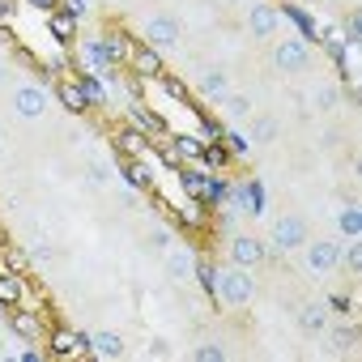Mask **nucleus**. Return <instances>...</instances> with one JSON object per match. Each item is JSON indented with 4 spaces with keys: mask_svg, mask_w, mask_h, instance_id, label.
I'll use <instances>...</instances> for the list:
<instances>
[{
    "mask_svg": "<svg viewBox=\"0 0 362 362\" xmlns=\"http://www.w3.org/2000/svg\"><path fill=\"white\" fill-rule=\"evenodd\" d=\"M192 277L201 281V290H205V294H214V290H218V269H214V264H201V260H197V273H192Z\"/></svg>",
    "mask_w": 362,
    "mask_h": 362,
    "instance_id": "a878e982",
    "label": "nucleus"
},
{
    "mask_svg": "<svg viewBox=\"0 0 362 362\" xmlns=\"http://www.w3.org/2000/svg\"><path fill=\"white\" fill-rule=\"evenodd\" d=\"M5 256H9V269H13V273H26V264H30V260H26V252H22V247H9Z\"/></svg>",
    "mask_w": 362,
    "mask_h": 362,
    "instance_id": "f704fd0d",
    "label": "nucleus"
},
{
    "mask_svg": "<svg viewBox=\"0 0 362 362\" xmlns=\"http://www.w3.org/2000/svg\"><path fill=\"white\" fill-rule=\"evenodd\" d=\"M86 349H90L94 358H119V354H124V341H119L115 332H94V337H86Z\"/></svg>",
    "mask_w": 362,
    "mask_h": 362,
    "instance_id": "ddd939ff",
    "label": "nucleus"
},
{
    "mask_svg": "<svg viewBox=\"0 0 362 362\" xmlns=\"http://www.w3.org/2000/svg\"><path fill=\"white\" fill-rule=\"evenodd\" d=\"M132 69H136L141 77H162V56H158V47L141 43V47L132 52Z\"/></svg>",
    "mask_w": 362,
    "mask_h": 362,
    "instance_id": "9b49d317",
    "label": "nucleus"
},
{
    "mask_svg": "<svg viewBox=\"0 0 362 362\" xmlns=\"http://www.w3.org/2000/svg\"><path fill=\"white\" fill-rule=\"evenodd\" d=\"M166 273H170L175 281H192V273H197V256H192L188 247H166Z\"/></svg>",
    "mask_w": 362,
    "mask_h": 362,
    "instance_id": "1a4fd4ad",
    "label": "nucleus"
},
{
    "mask_svg": "<svg viewBox=\"0 0 362 362\" xmlns=\"http://www.w3.org/2000/svg\"><path fill=\"white\" fill-rule=\"evenodd\" d=\"M273 64H277V73H307L311 69V47L303 39H281L277 52H273Z\"/></svg>",
    "mask_w": 362,
    "mask_h": 362,
    "instance_id": "f03ea898",
    "label": "nucleus"
},
{
    "mask_svg": "<svg viewBox=\"0 0 362 362\" xmlns=\"http://www.w3.org/2000/svg\"><path fill=\"white\" fill-rule=\"evenodd\" d=\"M56 98H60V107L73 111V115H81V111L90 107V98L81 94V86H73V81H60V86H56Z\"/></svg>",
    "mask_w": 362,
    "mask_h": 362,
    "instance_id": "2eb2a0df",
    "label": "nucleus"
},
{
    "mask_svg": "<svg viewBox=\"0 0 362 362\" xmlns=\"http://www.w3.org/2000/svg\"><path fill=\"white\" fill-rule=\"evenodd\" d=\"M0 141H5V132H0Z\"/></svg>",
    "mask_w": 362,
    "mask_h": 362,
    "instance_id": "c03bdc74",
    "label": "nucleus"
},
{
    "mask_svg": "<svg viewBox=\"0 0 362 362\" xmlns=\"http://www.w3.org/2000/svg\"><path fill=\"white\" fill-rule=\"evenodd\" d=\"M273 243H277V252H298V247L307 243V222H303L298 214L277 218V222H273Z\"/></svg>",
    "mask_w": 362,
    "mask_h": 362,
    "instance_id": "20e7f679",
    "label": "nucleus"
},
{
    "mask_svg": "<svg viewBox=\"0 0 362 362\" xmlns=\"http://www.w3.org/2000/svg\"><path fill=\"white\" fill-rule=\"evenodd\" d=\"M115 145H119V153H124V158L145 153V136H141V132H119V141H115Z\"/></svg>",
    "mask_w": 362,
    "mask_h": 362,
    "instance_id": "b1692460",
    "label": "nucleus"
},
{
    "mask_svg": "<svg viewBox=\"0 0 362 362\" xmlns=\"http://www.w3.org/2000/svg\"><path fill=\"white\" fill-rule=\"evenodd\" d=\"M132 124H136L141 132H149V136H166V124H162L153 111H145V107H132Z\"/></svg>",
    "mask_w": 362,
    "mask_h": 362,
    "instance_id": "4be33fe9",
    "label": "nucleus"
},
{
    "mask_svg": "<svg viewBox=\"0 0 362 362\" xmlns=\"http://www.w3.org/2000/svg\"><path fill=\"white\" fill-rule=\"evenodd\" d=\"M277 26H281V9L269 5V0H256L252 13H247V30H252V39H273Z\"/></svg>",
    "mask_w": 362,
    "mask_h": 362,
    "instance_id": "39448f33",
    "label": "nucleus"
},
{
    "mask_svg": "<svg viewBox=\"0 0 362 362\" xmlns=\"http://www.w3.org/2000/svg\"><path fill=\"white\" fill-rule=\"evenodd\" d=\"M197 362H222L226 358V349L218 345V341H205V345H197V354H192Z\"/></svg>",
    "mask_w": 362,
    "mask_h": 362,
    "instance_id": "cd10ccee",
    "label": "nucleus"
},
{
    "mask_svg": "<svg viewBox=\"0 0 362 362\" xmlns=\"http://www.w3.org/2000/svg\"><path fill=\"white\" fill-rule=\"evenodd\" d=\"M218 294H222V303H226V307H247V303H252V294H256V281H252V273H247V269L230 264V269H222V273H218Z\"/></svg>",
    "mask_w": 362,
    "mask_h": 362,
    "instance_id": "f257e3e1",
    "label": "nucleus"
},
{
    "mask_svg": "<svg viewBox=\"0 0 362 362\" xmlns=\"http://www.w3.org/2000/svg\"><path fill=\"white\" fill-rule=\"evenodd\" d=\"M222 115H226V124L252 119V98H247V94H226V98H222Z\"/></svg>",
    "mask_w": 362,
    "mask_h": 362,
    "instance_id": "a211bd4d",
    "label": "nucleus"
},
{
    "mask_svg": "<svg viewBox=\"0 0 362 362\" xmlns=\"http://www.w3.org/2000/svg\"><path fill=\"white\" fill-rule=\"evenodd\" d=\"M162 90H166L175 103H188V86L179 81V77H162Z\"/></svg>",
    "mask_w": 362,
    "mask_h": 362,
    "instance_id": "c85d7f7f",
    "label": "nucleus"
},
{
    "mask_svg": "<svg viewBox=\"0 0 362 362\" xmlns=\"http://www.w3.org/2000/svg\"><path fill=\"white\" fill-rule=\"evenodd\" d=\"M9 328H13L18 337H26V341H39L43 315H39V311H13V315H9Z\"/></svg>",
    "mask_w": 362,
    "mask_h": 362,
    "instance_id": "f8f14e48",
    "label": "nucleus"
},
{
    "mask_svg": "<svg viewBox=\"0 0 362 362\" xmlns=\"http://www.w3.org/2000/svg\"><path fill=\"white\" fill-rule=\"evenodd\" d=\"M201 94H205L209 103H222V98L230 94L226 73H222V69H205V73H201Z\"/></svg>",
    "mask_w": 362,
    "mask_h": 362,
    "instance_id": "4468645a",
    "label": "nucleus"
},
{
    "mask_svg": "<svg viewBox=\"0 0 362 362\" xmlns=\"http://www.w3.org/2000/svg\"><path fill=\"white\" fill-rule=\"evenodd\" d=\"M47 90L43 86H18L13 90V111H18V119H43L47 115Z\"/></svg>",
    "mask_w": 362,
    "mask_h": 362,
    "instance_id": "7ed1b4c3",
    "label": "nucleus"
},
{
    "mask_svg": "<svg viewBox=\"0 0 362 362\" xmlns=\"http://www.w3.org/2000/svg\"><path fill=\"white\" fill-rule=\"evenodd\" d=\"M222 141H230V149H235V153H247V149H252V141H247V132H226Z\"/></svg>",
    "mask_w": 362,
    "mask_h": 362,
    "instance_id": "2f4dec72",
    "label": "nucleus"
},
{
    "mask_svg": "<svg viewBox=\"0 0 362 362\" xmlns=\"http://www.w3.org/2000/svg\"><path fill=\"white\" fill-rule=\"evenodd\" d=\"M13 81V69H9V60H0V90H5Z\"/></svg>",
    "mask_w": 362,
    "mask_h": 362,
    "instance_id": "58836bf2",
    "label": "nucleus"
},
{
    "mask_svg": "<svg viewBox=\"0 0 362 362\" xmlns=\"http://www.w3.org/2000/svg\"><path fill=\"white\" fill-rule=\"evenodd\" d=\"M175 153L179 158H201L205 145H201V136H175Z\"/></svg>",
    "mask_w": 362,
    "mask_h": 362,
    "instance_id": "393cba45",
    "label": "nucleus"
},
{
    "mask_svg": "<svg viewBox=\"0 0 362 362\" xmlns=\"http://www.w3.org/2000/svg\"><path fill=\"white\" fill-rule=\"evenodd\" d=\"M26 5H35V9H56L60 0H26Z\"/></svg>",
    "mask_w": 362,
    "mask_h": 362,
    "instance_id": "79ce46f5",
    "label": "nucleus"
},
{
    "mask_svg": "<svg viewBox=\"0 0 362 362\" xmlns=\"http://www.w3.org/2000/svg\"><path fill=\"white\" fill-rule=\"evenodd\" d=\"M52 35H56V39H73V35H77V22H73L69 13H56V18H52Z\"/></svg>",
    "mask_w": 362,
    "mask_h": 362,
    "instance_id": "bb28decb",
    "label": "nucleus"
},
{
    "mask_svg": "<svg viewBox=\"0 0 362 362\" xmlns=\"http://www.w3.org/2000/svg\"><path fill=\"white\" fill-rule=\"evenodd\" d=\"M107 179H111V170H107V166H90V184H94V188H103Z\"/></svg>",
    "mask_w": 362,
    "mask_h": 362,
    "instance_id": "e433bc0d",
    "label": "nucleus"
},
{
    "mask_svg": "<svg viewBox=\"0 0 362 362\" xmlns=\"http://www.w3.org/2000/svg\"><path fill=\"white\" fill-rule=\"evenodd\" d=\"M311 98H315V111H324V115H328V111H337V103H341L337 86H320V90H315Z\"/></svg>",
    "mask_w": 362,
    "mask_h": 362,
    "instance_id": "5701e85b",
    "label": "nucleus"
},
{
    "mask_svg": "<svg viewBox=\"0 0 362 362\" xmlns=\"http://www.w3.org/2000/svg\"><path fill=\"white\" fill-rule=\"evenodd\" d=\"M345 260H349V269H354V273L362 269V252H358V247H349V252H345Z\"/></svg>",
    "mask_w": 362,
    "mask_h": 362,
    "instance_id": "ea45409f",
    "label": "nucleus"
},
{
    "mask_svg": "<svg viewBox=\"0 0 362 362\" xmlns=\"http://www.w3.org/2000/svg\"><path fill=\"white\" fill-rule=\"evenodd\" d=\"M264 260V247H260V239H252V235H239V239H230V264H239V269H252V264H260Z\"/></svg>",
    "mask_w": 362,
    "mask_h": 362,
    "instance_id": "6e6552de",
    "label": "nucleus"
},
{
    "mask_svg": "<svg viewBox=\"0 0 362 362\" xmlns=\"http://www.w3.org/2000/svg\"><path fill=\"white\" fill-rule=\"evenodd\" d=\"M281 136V124H277V115H260L256 124H252V132H247V141L252 145H273Z\"/></svg>",
    "mask_w": 362,
    "mask_h": 362,
    "instance_id": "dca6fc26",
    "label": "nucleus"
},
{
    "mask_svg": "<svg viewBox=\"0 0 362 362\" xmlns=\"http://www.w3.org/2000/svg\"><path fill=\"white\" fill-rule=\"evenodd\" d=\"M201 158H205L209 166H222V162H226V149H222V145L214 141V145H205V153H201Z\"/></svg>",
    "mask_w": 362,
    "mask_h": 362,
    "instance_id": "473e14b6",
    "label": "nucleus"
},
{
    "mask_svg": "<svg viewBox=\"0 0 362 362\" xmlns=\"http://www.w3.org/2000/svg\"><path fill=\"white\" fill-rule=\"evenodd\" d=\"M298 328L303 332H324V307L320 303H303L298 307Z\"/></svg>",
    "mask_w": 362,
    "mask_h": 362,
    "instance_id": "412c9836",
    "label": "nucleus"
},
{
    "mask_svg": "<svg viewBox=\"0 0 362 362\" xmlns=\"http://www.w3.org/2000/svg\"><path fill=\"white\" fill-rule=\"evenodd\" d=\"M22 303V273L5 269L0 273V307H18Z\"/></svg>",
    "mask_w": 362,
    "mask_h": 362,
    "instance_id": "f3484780",
    "label": "nucleus"
},
{
    "mask_svg": "<svg viewBox=\"0 0 362 362\" xmlns=\"http://www.w3.org/2000/svg\"><path fill=\"white\" fill-rule=\"evenodd\" d=\"M77 349H86V337H77V332H69V328H56V332H52V354H56V358H69V354H77Z\"/></svg>",
    "mask_w": 362,
    "mask_h": 362,
    "instance_id": "6ab92c4d",
    "label": "nucleus"
},
{
    "mask_svg": "<svg viewBox=\"0 0 362 362\" xmlns=\"http://www.w3.org/2000/svg\"><path fill=\"white\" fill-rule=\"evenodd\" d=\"M162 162H166V166H175V170H179V153H175V145H170V149H162Z\"/></svg>",
    "mask_w": 362,
    "mask_h": 362,
    "instance_id": "a19ab883",
    "label": "nucleus"
},
{
    "mask_svg": "<svg viewBox=\"0 0 362 362\" xmlns=\"http://www.w3.org/2000/svg\"><path fill=\"white\" fill-rule=\"evenodd\" d=\"M132 52H128V39L124 35H103L98 43H94V60H107V64H119V60H128Z\"/></svg>",
    "mask_w": 362,
    "mask_h": 362,
    "instance_id": "9d476101",
    "label": "nucleus"
},
{
    "mask_svg": "<svg viewBox=\"0 0 362 362\" xmlns=\"http://www.w3.org/2000/svg\"><path fill=\"white\" fill-rule=\"evenodd\" d=\"M222 136H226V132H222V124H218V119H209V115H205V141H209V145H214V141H222Z\"/></svg>",
    "mask_w": 362,
    "mask_h": 362,
    "instance_id": "c9c22d12",
    "label": "nucleus"
},
{
    "mask_svg": "<svg viewBox=\"0 0 362 362\" xmlns=\"http://www.w3.org/2000/svg\"><path fill=\"white\" fill-rule=\"evenodd\" d=\"M0 358H5V341H0Z\"/></svg>",
    "mask_w": 362,
    "mask_h": 362,
    "instance_id": "37998d69",
    "label": "nucleus"
},
{
    "mask_svg": "<svg viewBox=\"0 0 362 362\" xmlns=\"http://www.w3.org/2000/svg\"><path fill=\"white\" fill-rule=\"evenodd\" d=\"M307 247V269L311 273H332L341 264V243L332 239H315V243H303Z\"/></svg>",
    "mask_w": 362,
    "mask_h": 362,
    "instance_id": "0eeeda50",
    "label": "nucleus"
},
{
    "mask_svg": "<svg viewBox=\"0 0 362 362\" xmlns=\"http://www.w3.org/2000/svg\"><path fill=\"white\" fill-rule=\"evenodd\" d=\"M230 5H235V0H230Z\"/></svg>",
    "mask_w": 362,
    "mask_h": 362,
    "instance_id": "a18cd8bd",
    "label": "nucleus"
},
{
    "mask_svg": "<svg viewBox=\"0 0 362 362\" xmlns=\"http://www.w3.org/2000/svg\"><path fill=\"white\" fill-rule=\"evenodd\" d=\"M124 179H128L132 188H141V192H149V188H153L149 166H145V162H132V158H124Z\"/></svg>",
    "mask_w": 362,
    "mask_h": 362,
    "instance_id": "aec40b11",
    "label": "nucleus"
},
{
    "mask_svg": "<svg viewBox=\"0 0 362 362\" xmlns=\"http://www.w3.org/2000/svg\"><path fill=\"white\" fill-rule=\"evenodd\" d=\"M341 230H345V235H358V230H362V218H358V209H345V214H341Z\"/></svg>",
    "mask_w": 362,
    "mask_h": 362,
    "instance_id": "c756f323",
    "label": "nucleus"
},
{
    "mask_svg": "<svg viewBox=\"0 0 362 362\" xmlns=\"http://www.w3.org/2000/svg\"><path fill=\"white\" fill-rule=\"evenodd\" d=\"M13 22V0H0V26Z\"/></svg>",
    "mask_w": 362,
    "mask_h": 362,
    "instance_id": "4c0bfd02",
    "label": "nucleus"
},
{
    "mask_svg": "<svg viewBox=\"0 0 362 362\" xmlns=\"http://www.w3.org/2000/svg\"><path fill=\"white\" fill-rule=\"evenodd\" d=\"M354 341H358L354 328H337V332H332V345H337V349H354Z\"/></svg>",
    "mask_w": 362,
    "mask_h": 362,
    "instance_id": "7c9ffc66",
    "label": "nucleus"
},
{
    "mask_svg": "<svg viewBox=\"0 0 362 362\" xmlns=\"http://www.w3.org/2000/svg\"><path fill=\"white\" fill-rule=\"evenodd\" d=\"M145 247H149V252H166V247H170V235H166V230H153V235L145 239Z\"/></svg>",
    "mask_w": 362,
    "mask_h": 362,
    "instance_id": "72a5a7b5",
    "label": "nucleus"
},
{
    "mask_svg": "<svg viewBox=\"0 0 362 362\" xmlns=\"http://www.w3.org/2000/svg\"><path fill=\"white\" fill-rule=\"evenodd\" d=\"M145 39H149V47H175L184 39V26H179L170 13H158V18L145 22Z\"/></svg>",
    "mask_w": 362,
    "mask_h": 362,
    "instance_id": "423d86ee",
    "label": "nucleus"
}]
</instances>
